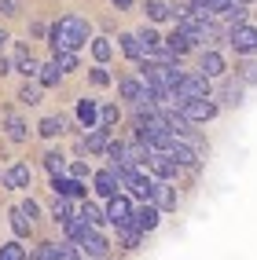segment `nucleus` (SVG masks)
Returning <instances> with one entry per match:
<instances>
[{"label": "nucleus", "instance_id": "obj_8", "mask_svg": "<svg viewBox=\"0 0 257 260\" xmlns=\"http://www.w3.org/2000/svg\"><path fill=\"white\" fill-rule=\"evenodd\" d=\"M77 246H81L84 253H89V256H96V260H107V253H110V242L103 238V235H99L96 228H89V231H84Z\"/></svg>", "mask_w": 257, "mask_h": 260}, {"label": "nucleus", "instance_id": "obj_40", "mask_svg": "<svg viewBox=\"0 0 257 260\" xmlns=\"http://www.w3.org/2000/svg\"><path fill=\"white\" fill-rule=\"evenodd\" d=\"M19 209H22V213H26L30 220H37V213H41V209H37V202H33V198H26V202L19 205Z\"/></svg>", "mask_w": 257, "mask_h": 260}, {"label": "nucleus", "instance_id": "obj_30", "mask_svg": "<svg viewBox=\"0 0 257 260\" xmlns=\"http://www.w3.org/2000/svg\"><path fill=\"white\" fill-rule=\"evenodd\" d=\"M107 128H96V132H89V136H84V147H89V150H107Z\"/></svg>", "mask_w": 257, "mask_h": 260}, {"label": "nucleus", "instance_id": "obj_27", "mask_svg": "<svg viewBox=\"0 0 257 260\" xmlns=\"http://www.w3.org/2000/svg\"><path fill=\"white\" fill-rule=\"evenodd\" d=\"M37 77H41V84H44V88H55V84L63 81V70H59V62L51 59L48 66H41V74H37Z\"/></svg>", "mask_w": 257, "mask_h": 260}, {"label": "nucleus", "instance_id": "obj_14", "mask_svg": "<svg viewBox=\"0 0 257 260\" xmlns=\"http://www.w3.org/2000/svg\"><path fill=\"white\" fill-rule=\"evenodd\" d=\"M158 209L165 213V209H177V190L169 187V180H154V198H151Z\"/></svg>", "mask_w": 257, "mask_h": 260}, {"label": "nucleus", "instance_id": "obj_10", "mask_svg": "<svg viewBox=\"0 0 257 260\" xmlns=\"http://www.w3.org/2000/svg\"><path fill=\"white\" fill-rule=\"evenodd\" d=\"M107 220L114 223V228H125V223H132V205H129V198L114 194L110 205H107Z\"/></svg>", "mask_w": 257, "mask_h": 260}, {"label": "nucleus", "instance_id": "obj_21", "mask_svg": "<svg viewBox=\"0 0 257 260\" xmlns=\"http://www.w3.org/2000/svg\"><path fill=\"white\" fill-rule=\"evenodd\" d=\"M140 228H132V223H125V228H118V246L122 249H140Z\"/></svg>", "mask_w": 257, "mask_h": 260}, {"label": "nucleus", "instance_id": "obj_23", "mask_svg": "<svg viewBox=\"0 0 257 260\" xmlns=\"http://www.w3.org/2000/svg\"><path fill=\"white\" fill-rule=\"evenodd\" d=\"M70 216H74L70 198H66V194H55V202H51V220H55V223H66Z\"/></svg>", "mask_w": 257, "mask_h": 260}, {"label": "nucleus", "instance_id": "obj_4", "mask_svg": "<svg viewBox=\"0 0 257 260\" xmlns=\"http://www.w3.org/2000/svg\"><path fill=\"white\" fill-rule=\"evenodd\" d=\"M228 44L235 51H243V55H253L257 51V26H246V22H235L228 29Z\"/></svg>", "mask_w": 257, "mask_h": 260}, {"label": "nucleus", "instance_id": "obj_42", "mask_svg": "<svg viewBox=\"0 0 257 260\" xmlns=\"http://www.w3.org/2000/svg\"><path fill=\"white\" fill-rule=\"evenodd\" d=\"M89 77H92V84H110V74L107 70H92Z\"/></svg>", "mask_w": 257, "mask_h": 260}, {"label": "nucleus", "instance_id": "obj_18", "mask_svg": "<svg viewBox=\"0 0 257 260\" xmlns=\"http://www.w3.org/2000/svg\"><path fill=\"white\" fill-rule=\"evenodd\" d=\"M165 48L173 51V55H187V51H191L195 44H191V37H187L184 29H173V33H169V37H165Z\"/></svg>", "mask_w": 257, "mask_h": 260}, {"label": "nucleus", "instance_id": "obj_37", "mask_svg": "<svg viewBox=\"0 0 257 260\" xmlns=\"http://www.w3.org/2000/svg\"><path fill=\"white\" fill-rule=\"evenodd\" d=\"M99 125H103V128H110V125H118V107H114V103H107V107L99 110Z\"/></svg>", "mask_w": 257, "mask_h": 260}, {"label": "nucleus", "instance_id": "obj_43", "mask_svg": "<svg viewBox=\"0 0 257 260\" xmlns=\"http://www.w3.org/2000/svg\"><path fill=\"white\" fill-rule=\"evenodd\" d=\"M70 172H74L77 180H84V176H89V165H81V161H77V165H70Z\"/></svg>", "mask_w": 257, "mask_h": 260}, {"label": "nucleus", "instance_id": "obj_24", "mask_svg": "<svg viewBox=\"0 0 257 260\" xmlns=\"http://www.w3.org/2000/svg\"><path fill=\"white\" fill-rule=\"evenodd\" d=\"M144 11H147V19H151V22H165V19H173V8L162 4V0H147Z\"/></svg>", "mask_w": 257, "mask_h": 260}, {"label": "nucleus", "instance_id": "obj_17", "mask_svg": "<svg viewBox=\"0 0 257 260\" xmlns=\"http://www.w3.org/2000/svg\"><path fill=\"white\" fill-rule=\"evenodd\" d=\"M118 92H122V99L136 103V99H144L147 84H144V81H136V77H122V81H118Z\"/></svg>", "mask_w": 257, "mask_h": 260}, {"label": "nucleus", "instance_id": "obj_26", "mask_svg": "<svg viewBox=\"0 0 257 260\" xmlns=\"http://www.w3.org/2000/svg\"><path fill=\"white\" fill-rule=\"evenodd\" d=\"M4 125H8V136H11L15 143H26V136H30V132H26V121H22L19 114H8V117H4Z\"/></svg>", "mask_w": 257, "mask_h": 260}, {"label": "nucleus", "instance_id": "obj_28", "mask_svg": "<svg viewBox=\"0 0 257 260\" xmlns=\"http://www.w3.org/2000/svg\"><path fill=\"white\" fill-rule=\"evenodd\" d=\"M77 216H81L84 223H89V228H99V223H103V220H107V213H99V209H96V205H92V202H84V205H81V209H77Z\"/></svg>", "mask_w": 257, "mask_h": 260}, {"label": "nucleus", "instance_id": "obj_45", "mask_svg": "<svg viewBox=\"0 0 257 260\" xmlns=\"http://www.w3.org/2000/svg\"><path fill=\"white\" fill-rule=\"evenodd\" d=\"M4 74H11V66H8V59H0V77Z\"/></svg>", "mask_w": 257, "mask_h": 260}, {"label": "nucleus", "instance_id": "obj_33", "mask_svg": "<svg viewBox=\"0 0 257 260\" xmlns=\"http://www.w3.org/2000/svg\"><path fill=\"white\" fill-rule=\"evenodd\" d=\"M0 260H26V249L19 242H4V246H0Z\"/></svg>", "mask_w": 257, "mask_h": 260}, {"label": "nucleus", "instance_id": "obj_47", "mask_svg": "<svg viewBox=\"0 0 257 260\" xmlns=\"http://www.w3.org/2000/svg\"><path fill=\"white\" fill-rule=\"evenodd\" d=\"M235 4H250V0H235Z\"/></svg>", "mask_w": 257, "mask_h": 260}, {"label": "nucleus", "instance_id": "obj_6", "mask_svg": "<svg viewBox=\"0 0 257 260\" xmlns=\"http://www.w3.org/2000/svg\"><path fill=\"white\" fill-rule=\"evenodd\" d=\"M210 95V77L206 74H184L180 84H177V103L180 99H202Z\"/></svg>", "mask_w": 257, "mask_h": 260}, {"label": "nucleus", "instance_id": "obj_44", "mask_svg": "<svg viewBox=\"0 0 257 260\" xmlns=\"http://www.w3.org/2000/svg\"><path fill=\"white\" fill-rule=\"evenodd\" d=\"M110 4H114L118 11H125V8H132V0H110Z\"/></svg>", "mask_w": 257, "mask_h": 260}, {"label": "nucleus", "instance_id": "obj_3", "mask_svg": "<svg viewBox=\"0 0 257 260\" xmlns=\"http://www.w3.org/2000/svg\"><path fill=\"white\" fill-rule=\"evenodd\" d=\"M177 110H180L187 121H213V117H217V103H213L210 95H202V99H180Z\"/></svg>", "mask_w": 257, "mask_h": 260}, {"label": "nucleus", "instance_id": "obj_2", "mask_svg": "<svg viewBox=\"0 0 257 260\" xmlns=\"http://www.w3.org/2000/svg\"><path fill=\"white\" fill-rule=\"evenodd\" d=\"M173 15H177V29H184L187 37H191V44H202L217 33L213 19H195V15H187V11H173Z\"/></svg>", "mask_w": 257, "mask_h": 260}, {"label": "nucleus", "instance_id": "obj_25", "mask_svg": "<svg viewBox=\"0 0 257 260\" xmlns=\"http://www.w3.org/2000/svg\"><path fill=\"white\" fill-rule=\"evenodd\" d=\"M15 70H19L22 77H37L41 74V62L33 55H26V51H19V55H15Z\"/></svg>", "mask_w": 257, "mask_h": 260}, {"label": "nucleus", "instance_id": "obj_34", "mask_svg": "<svg viewBox=\"0 0 257 260\" xmlns=\"http://www.w3.org/2000/svg\"><path fill=\"white\" fill-rule=\"evenodd\" d=\"M19 103H22V107H37V103H41V88L22 84V88H19Z\"/></svg>", "mask_w": 257, "mask_h": 260}, {"label": "nucleus", "instance_id": "obj_1", "mask_svg": "<svg viewBox=\"0 0 257 260\" xmlns=\"http://www.w3.org/2000/svg\"><path fill=\"white\" fill-rule=\"evenodd\" d=\"M48 44L51 51H77L81 44H89V26L77 15H63V19L48 29Z\"/></svg>", "mask_w": 257, "mask_h": 260}, {"label": "nucleus", "instance_id": "obj_39", "mask_svg": "<svg viewBox=\"0 0 257 260\" xmlns=\"http://www.w3.org/2000/svg\"><path fill=\"white\" fill-rule=\"evenodd\" d=\"M206 4H210L213 15H228V11L235 8V0H206Z\"/></svg>", "mask_w": 257, "mask_h": 260}, {"label": "nucleus", "instance_id": "obj_5", "mask_svg": "<svg viewBox=\"0 0 257 260\" xmlns=\"http://www.w3.org/2000/svg\"><path fill=\"white\" fill-rule=\"evenodd\" d=\"M165 154H169V158H173L180 169H184V165H198V143H195V140L187 143L184 136H173V140H169V147H165Z\"/></svg>", "mask_w": 257, "mask_h": 260}, {"label": "nucleus", "instance_id": "obj_41", "mask_svg": "<svg viewBox=\"0 0 257 260\" xmlns=\"http://www.w3.org/2000/svg\"><path fill=\"white\" fill-rule=\"evenodd\" d=\"M0 11L4 15H19V0H0Z\"/></svg>", "mask_w": 257, "mask_h": 260}, {"label": "nucleus", "instance_id": "obj_46", "mask_svg": "<svg viewBox=\"0 0 257 260\" xmlns=\"http://www.w3.org/2000/svg\"><path fill=\"white\" fill-rule=\"evenodd\" d=\"M4 41H8V33H4V29H0V48H4Z\"/></svg>", "mask_w": 257, "mask_h": 260}, {"label": "nucleus", "instance_id": "obj_35", "mask_svg": "<svg viewBox=\"0 0 257 260\" xmlns=\"http://www.w3.org/2000/svg\"><path fill=\"white\" fill-rule=\"evenodd\" d=\"M30 223H33V220H26V213H22V209H15V213H11V228H15V235H19V238H26V235H30Z\"/></svg>", "mask_w": 257, "mask_h": 260}, {"label": "nucleus", "instance_id": "obj_19", "mask_svg": "<svg viewBox=\"0 0 257 260\" xmlns=\"http://www.w3.org/2000/svg\"><path fill=\"white\" fill-rule=\"evenodd\" d=\"M118 41H122V51H125L132 62H144L147 51H144V44H140V37H136V33H125V37H118Z\"/></svg>", "mask_w": 257, "mask_h": 260}, {"label": "nucleus", "instance_id": "obj_29", "mask_svg": "<svg viewBox=\"0 0 257 260\" xmlns=\"http://www.w3.org/2000/svg\"><path fill=\"white\" fill-rule=\"evenodd\" d=\"M63 128H66V121H63V117H44L41 125H37V132L44 136V140H51V136H63Z\"/></svg>", "mask_w": 257, "mask_h": 260}, {"label": "nucleus", "instance_id": "obj_12", "mask_svg": "<svg viewBox=\"0 0 257 260\" xmlns=\"http://www.w3.org/2000/svg\"><path fill=\"white\" fill-rule=\"evenodd\" d=\"M198 70L206 74V77H220V74H224L228 70V66H224V55H220V51H202V55H198Z\"/></svg>", "mask_w": 257, "mask_h": 260}, {"label": "nucleus", "instance_id": "obj_32", "mask_svg": "<svg viewBox=\"0 0 257 260\" xmlns=\"http://www.w3.org/2000/svg\"><path fill=\"white\" fill-rule=\"evenodd\" d=\"M51 55H55V62H59V70H63V74L77 70V51H51Z\"/></svg>", "mask_w": 257, "mask_h": 260}, {"label": "nucleus", "instance_id": "obj_7", "mask_svg": "<svg viewBox=\"0 0 257 260\" xmlns=\"http://www.w3.org/2000/svg\"><path fill=\"white\" fill-rule=\"evenodd\" d=\"M33 260H81L74 246H66V242H41Z\"/></svg>", "mask_w": 257, "mask_h": 260}, {"label": "nucleus", "instance_id": "obj_22", "mask_svg": "<svg viewBox=\"0 0 257 260\" xmlns=\"http://www.w3.org/2000/svg\"><path fill=\"white\" fill-rule=\"evenodd\" d=\"M77 121H81L84 128H96L99 110H96V103H92V99H81V103H77Z\"/></svg>", "mask_w": 257, "mask_h": 260}, {"label": "nucleus", "instance_id": "obj_38", "mask_svg": "<svg viewBox=\"0 0 257 260\" xmlns=\"http://www.w3.org/2000/svg\"><path fill=\"white\" fill-rule=\"evenodd\" d=\"M107 158L110 165H125V143H107Z\"/></svg>", "mask_w": 257, "mask_h": 260}, {"label": "nucleus", "instance_id": "obj_11", "mask_svg": "<svg viewBox=\"0 0 257 260\" xmlns=\"http://www.w3.org/2000/svg\"><path fill=\"white\" fill-rule=\"evenodd\" d=\"M158 216H162V209L154 202H147V205H140V209H132V228L154 231V228H158Z\"/></svg>", "mask_w": 257, "mask_h": 260}, {"label": "nucleus", "instance_id": "obj_20", "mask_svg": "<svg viewBox=\"0 0 257 260\" xmlns=\"http://www.w3.org/2000/svg\"><path fill=\"white\" fill-rule=\"evenodd\" d=\"M136 37H140V44H144V51H147V55H154L158 48H165V37H158V33H154L151 26H144L140 33H136ZM147 55H144V59H147Z\"/></svg>", "mask_w": 257, "mask_h": 260}, {"label": "nucleus", "instance_id": "obj_16", "mask_svg": "<svg viewBox=\"0 0 257 260\" xmlns=\"http://www.w3.org/2000/svg\"><path fill=\"white\" fill-rule=\"evenodd\" d=\"M51 190H55V194H66V198H81V194H84L81 180H77V176H74V180H66L63 172H59V176H51Z\"/></svg>", "mask_w": 257, "mask_h": 260}, {"label": "nucleus", "instance_id": "obj_15", "mask_svg": "<svg viewBox=\"0 0 257 260\" xmlns=\"http://www.w3.org/2000/svg\"><path fill=\"white\" fill-rule=\"evenodd\" d=\"M118 172L114 169H103V172H96V194H103V198H114L118 194Z\"/></svg>", "mask_w": 257, "mask_h": 260}, {"label": "nucleus", "instance_id": "obj_36", "mask_svg": "<svg viewBox=\"0 0 257 260\" xmlns=\"http://www.w3.org/2000/svg\"><path fill=\"white\" fill-rule=\"evenodd\" d=\"M92 55H96L99 62H107V59L114 55V48H110V41H103V37H96V41H92Z\"/></svg>", "mask_w": 257, "mask_h": 260}, {"label": "nucleus", "instance_id": "obj_31", "mask_svg": "<svg viewBox=\"0 0 257 260\" xmlns=\"http://www.w3.org/2000/svg\"><path fill=\"white\" fill-rule=\"evenodd\" d=\"M44 169L51 172V176H59V172L66 169V158H63L59 150H48V154H44Z\"/></svg>", "mask_w": 257, "mask_h": 260}, {"label": "nucleus", "instance_id": "obj_9", "mask_svg": "<svg viewBox=\"0 0 257 260\" xmlns=\"http://www.w3.org/2000/svg\"><path fill=\"white\" fill-rule=\"evenodd\" d=\"M147 165L154 169V176H158V180H177V172H180V165H177L173 158H169L165 150H151Z\"/></svg>", "mask_w": 257, "mask_h": 260}, {"label": "nucleus", "instance_id": "obj_13", "mask_svg": "<svg viewBox=\"0 0 257 260\" xmlns=\"http://www.w3.org/2000/svg\"><path fill=\"white\" fill-rule=\"evenodd\" d=\"M30 180H33L30 165H11V169L4 172V187H8V190H26Z\"/></svg>", "mask_w": 257, "mask_h": 260}]
</instances>
